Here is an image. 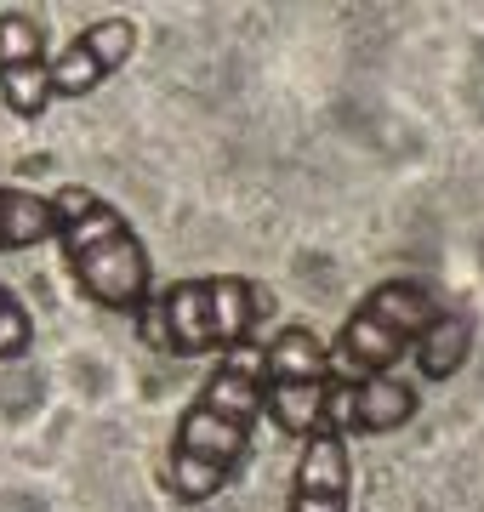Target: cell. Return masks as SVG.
Returning a JSON list of instances; mask_svg holds the SVG:
<instances>
[{
  "mask_svg": "<svg viewBox=\"0 0 484 512\" xmlns=\"http://www.w3.org/2000/svg\"><path fill=\"white\" fill-rule=\"evenodd\" d=\"M354 501V461H348V439L336 427H319L302 444V461L291 473V512H348Z\"/></svg>",
  "mask_w": 484,
  "mask_h": 512,
  "instance_id": "obj_7",
  "label": "cell"
},
{
  "mask_svg": "<svg viewBox=\"0 0 484 512\" xmlns=\"http://www.w3.org/2000/svg\"><path fill=\"white\" fill-rule=\"evenodd\" d=\"M262 370L268 382H331V348L308 325H285L262 348Z\"/></svg>",
  "mask_w": 484,
  "mask_h": 512,
  "instance_id": "obj_10",
  "label": "cell"
},
{
  "mask_svg": "<svg viewBox=\"0 0 484 512\" xmlns=\"http://www.w3.org/2000/svg\"><path fill=\"white\" fill-rule=\"evenodd\" d=\"M416 416V387L405 376H359V382H336L331 376V410H325V427H336L342 439L354 433H399L405 421Z\"/></svg>",
  "mask_w": 484,
  "mask_h": 512,
  "instance_id": "obj_6",
  "label": "cell"
},
{
  "mask_svg": "<svg viewBox=\"0 0 484 512\" xmlns=\"http://www.w3.org/2000/svg\"><path fill=\"white\" fill-rule=\"evenodd\" d=\"M445 313L439 291L428 279H382L365 302H359L331 342V376L336 382H359V376H388L416 342L428 336V325Z\"/></svg>",
  "mask_w": 484,
  "mask_h": 512,
  "instance_id": "obj_3",
  "label": "cell"
},
{
  "mask_svg": "<svg viewBox=\"0 0 484 512\" xmlns=\"http://www.w3.org/2000/svg\"><path fill=\"white\" fill-rule=\"evenodd\" d=\"M262 399H268V370L262 348L228 353L200 387V399L183 410L171 433V461H166V490L183 507H205L211 495H223L240 473L251 433H257Z\"/></svg>",
  "mask_w": 484,
  "mask_h": 512,
  "instance_id": "obj_1",
  "label": "cell"
},
{
  "mask_svg": "<svg viewBox=\"0 0 484 512\" xmlns=\"http://www.w3.org/2000/svg\"><path fill=\"white\" fill-rule=\"evenodd\" d=\"M29 348H35V319H29V308H23L18 296L0 285V365L23 359Z\"/></svg>",
  "mask_w": 484,
  "mask_h": 512,
  "instance_id": "obj_14",
  "label": "cell"
},
{
  "mask_svg": "<svg viewBox=\"0 0 484 512\" xmlns=\"http://www.w3.org/2000/svg\"><path fill=\"white\" fill-rule=\"evenodd\" d=\"M63 205V262L75 274L80 296L97 302L103 313H126L143 319V308L154 302V274H149V251L109 200H97L92 188H57Z\"/></svg>",
  "mask_w": 484,
  "mask_h": 512,
  "instance_id": "obj_2",
  "label": "cell"
},
{
  "mask_svg": "<svg viewBox=\"0 0 484 512\" xmlns=\"http://www.w3.org/2000/svg\"><path fill=\"white\" fill-rule=\"evenodd\" d=\"M40 239H63V205H57V194L0 188V251H29Z\"/></svg>",
  "mask_w": 484,
  "mask_h": 512,
  "instance_id": "obj_8",
  "label": "cell"
},
{
  "mask_svg": "<svg viewBox=\"0 0 484 512\" xmlns=\"http://www.w3.org/2000/svg\"><path fill=\"white\" fill-rule=\"evenodd\" d=\"M467 353H473V319L445 308L428 325V336L416 342V365H422V376H433V382H450V376L467 365Z\"/></svg>",
  "mask_w": 484,
  "mask_h": 512,
  "instance_id": "obj_11",
  "label": "cell"
},
{
  "mask_svg": "<svg viewBox=\"0 0 484 512\" xmlns=\"http://www.w3.org/2000/svg\"><path fill=\"white\" fill-rule=\"evenodd\" d=\"M23 63H52L46 29L29 12H0V69H23Z\"/></svg>",
  "mask_w": 484,
  "mask_h": 512,
  "instance_id": "obj_13",
  "label": "cell"
},
{
  "mask_svg": "<svg viewBox=\"0 0 484 512\" xmlns=\"http://www.w3.org/2000/svg\"><path fill=\"white\" fill-rule=\"evenodd\" d=\"M0 97L6 109L23 114V120H40L46 103H52V63H23V69H0Z\"/></svg>",
  "mask_w": 484,
  "mask_h": 512,
  "instance_id": "obj_12",
  "label": "cell"
},
{
  "mask_svg": "<svg viewBox=\"0 0 484 512\" xmlns=\"http://www.w3.org/2000/svg\"><path fill=\"white\" fill-rule=\"evenodd\" d=\"M143 342L171 359H205L223 353V325H217V274L183 279L166 296H154L143 308Z\"/></svg>",
  "mask_w": 484,
  "mask_h": 512,
  "instance_id": "obj_4",
  "label": "cell"
},
{
  "mask_svg": "<svg viewBox=\"0 0 484 512\" xmlns=\"http://www.w3.org/2000/svg\"><path fill=\"white\" fill-rule=\"evenodd\" d=\"M325 410H331V382H268V399H262V416L280 427L285 439H314L325 427Z\"/></svg>",
  "mask_w": 484,
  "mask_h": 512,
  "instance_id": "obj_9",
  "label": "cell"
},
{
  "mask_svg": "<svg viewBox=\"0 0 484 512\" xmlns=\"http://www.w3.org/2000/svg\"><path fill=\"white\" fill-rule=\"evenodd\" d=\"M131 52H137V23L131 18L86 23L63 52H52V92L57 97H92L114 69H126Z\"/></svg>",
  "mask_w": 484,
  "mask_h": 512,
  "instance_id": "obj_5",
  "label": "cell"
}]
</instances>
